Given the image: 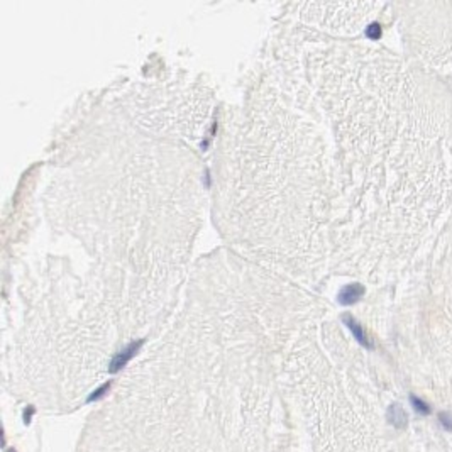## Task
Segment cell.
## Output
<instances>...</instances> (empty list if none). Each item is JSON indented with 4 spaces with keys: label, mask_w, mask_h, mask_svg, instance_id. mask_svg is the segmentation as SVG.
Masks as SVG:
<instances>
[{
    "label": "cell",
    "mask_w": 452,
    "mask_h": 452,
    "mask_svg": "<svg viewBox=\"0 0 452 452\" xmlns=\"http://www.w3.org/2000/svg\"><path fill=\"white\" fill-rule=\"evenodd\" d=\"M386 419L396 429H405L407 427V424H408L407 413H405V410L400 407V405H391L390 410H388V413H386Z\"/></svg>",
    "instance_id": "1"
},
{
    "label": "cell",
    "mask_w": 452,
    "mask_h": 452,
    "mask_svg": "<svg viewBox=\"0 0 452 452\" xmlns=\"http://www.w3.org/2000/svg\"><path fill=\"white\" fill-rule=\"evenodd\" d=\"M410 402H412L413 410H415L417 413H420V415H429V413H430L429 403H425L424 400H420V398H419V396L410 395Z\"/></svg>",
    "instance_id": "5"
},
{
    "label": "cell",
    "mask_w": 452,
    "mask_h": 452,
    "mask_svg": "<svg viewBox=\"0 0 452 452\" xmlns=\"http://www.w3.org/2000/svg\"><path fill=\"white\" fill-rule=\"evenodd\" d=\"M439 422H441V425L447 430V432H452V417H451V413L441 412L439 413Z\"/></svg>",
    "instance_id": "6"
},
{
    "label": "cell",
    "mask_w": 452,
    "mask_h": 452,
    "mask_svg": "<svg viewBox=\"0 0 452 452\" xmlns=\"http://www.w3.org/2000/svg\"><path fill=\"white\" fill-rule=\"evenodd\" d=\"M344 322L347 323V327L351 329V332L354 334V337L357 339V342L362 344L364 347H368V349H373V344H371V340L368 339V335L364 334V330L361 329L359 323L354 320L352 317H349V315H345V317H344Z\"/></svg>",
    "instance_id": "2"
},
{
    "label": "cell",
    "mask_w": 452,
    "mask_h": 452,
    "mask_svg": "<svg viewBox=\"0 0 452 452\" xmlns=\"http://www.w3.org/2000/svg\"><path fill=\"white\" fill-rule=\"evenodd\" d=\"M138 347H139V344H132L124 352H121L119 356H115V359L110 362V371H117V369H121L122 366H126V362L131 359L132 354L138 351Z\"/></svg>",
    "instance_id": "4"
},
{
    "label": "cell",
    "mask_w": 452,
    "mask_h": 452,
    "mask_svg": "<svg viewBox=\"0 0 452 452\" xmlns=\"http://www.w3.org/2000/svg\"><path fill=\"white\" fill-rule=\"evenodd\" d=\"M368 36L369 37H373V39H378L379 37V34H381V29H379V25L378 24H373V25H369L368 27Z\"/></svg>",
    "instance_id": "7"
},
{
    "label": "cell",
    "mask_w": 452,
    "mask_h": 452,
    "mask_svg": "<svg viewBox=\"0 0 452 452\" xmlns=\"http://www.w3.org/2000/svg\"><path fill=\"white\" fill-rule=\"evenodd\" d=\"M362 293H364V288H362L361 285H349V287H345L342 292H340L339 298L344 305H351L354 301L359 300L362 297Z\"/></svg>",
    "instance_id": "3"
}]
</instances>
